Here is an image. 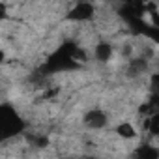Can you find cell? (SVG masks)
<instances>
[{
	"mask_svg": "<svg viewBox=\"0 0 159 159\" xmlns=\"http://www.w3.org/2000/svg\"><path fill=\"white\" fill-rule=\"evenodd\" d=\"M116 135H118L120 139L129 140V139H135V137H137V129H135V125H133L131 122H120V124L116 125Z\"/></svg>",
	"mask_w": 159,
	"mask_h": 159,
	"instance_id": "52a82bcc",
	"label": "cell"
},
{
	"mask_svg": "<svg viewBox=\"0 0 159 159\" xmlns=\"http://www.w3.org/2000/svg\"><path fill=\"white\" fill-rule=\"evenodd\" d=\"M83 122L90 129H103L109 124V116H107V112L103 109H90L83 116Z\"/></svg>",
	"mask_w": 159,
	"mask_h": 159,
	"instance_id": "3957f363",
	"label": "cell"
},
{
	"mask_svg": "<svg viewBox=\"0 0 159 159\" xmlns=\"http://www.w3.org/2000/svg\"><path fill=\"white\" fill-rule=\"evenodd\" d=\"M150 67V62L146 56H133L127 60V75L129 77H139L144 75Z\"/></svg>",
	"mask_w": 159,
	"mask_h": 159,
	"instance_id": "277c9868",
	"label": "cell"
},
{
	"mask_svg": "<svg viewBox=\"0 0 159 159\" xmlns=\"http://www.w3.org/2000/svg\"><path fill=\"white\" fill-rule=\"evenodd\" d=\"M148 84H150V94H159V71L150 75Z\"/></svg>",
	"mask_w": 159,
	"mask_h": 159,
	"instance_id": "9c48e42d",
	"label": "cell"
},
{
	"mask_svg": "<svg viewBox=\"0 0 159 159\" xmlns=\"http://www.w3.org/2000/svg\"><path fill=\"white\" fill-rule=\"evenodd\" d=\"M144 127H146V131L150 135L159 137V112L153 114V116H150V118H146L144 120Z\"/></svg>",
	"mask_w": 159,
	"mask_h": 159,
	"instance_id": "ba28073f",
	"label": "cell"
},
{
	"mask_svg": "<svg viewBox=\"0 0 159 159\" xmlns=\"http://www.w3.org/2000/svg\"><path fill=\"white\" fill-rule=\"evenodd\" d=\"M112 45L109 43V41H105V39H101V41H98V45H96V49H94V56H96V60L98 62H109L111 58H112Z\"/></svg>",
	"mask_w": 159,
	"mask_h": 159,
	"instance_id": "8992f818",
	"label": "cell"
},
{
	"mask_svg": "<svg viewBox=\"0 0 159 159\" xmlns=\"http://www.w3.org/2000/svg\"><path fill=\"white\" fill-rule=\"evenodd\" d=\"M25 129H26V124H25L23 116L15 111L13 105L4 103L0 107V131H2L4 142H8L10 139H15Z\"/></svg>",
	"mask_w": 159,
	"mask_h": 159,
	"instance_id": "6da1fadb",
	"label": "cell"
},
{
	"mask_svg": "<svg viewBox=\"0 0 159 159\" xmlns=\"http://www.w3.org/2000/svg\"><path fill=\"white\" fill-rule=\"evenodd\" d=\"M96 15V6L90 2H77L69 11H67V19L75 21V23H86Z\"/></svg>",
	"mask_w": 159,
	"mask_h": 159,
	"instance_id": "7a4b0ae2",
	"label": "cell"
},
{
	"mask_svg": "<svg viewBox=\"0 0 159 159\" xmlns=\"http://www.w3.org/2000/svg\"><path fill=\"white\" fill-rule=\"evenodd\" d=\"M133 159H159V148H155L150 142H142L135 148Z\"/></svg>",
	"mask_w": 159,
	"mask_h": 159,
	"instance_id": "5b68a950",
	"label": "cell"
}]
</instances>
